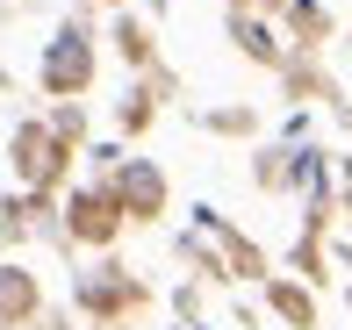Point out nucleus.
<instances>
[{
    "label": "nucleus",
    "mask_w": 352,
    "mask_h": 330,
    "mask_svg": "<svg viewBox=\"0 0 352 330\" xmlns=\"http://www.w3.org/2000/svg\"><path fill=\"white\" fill-rule=\"evenodd\" d=\"M130 201H137V209H151V201H158V180H151V172H144V165L130 172Z\"/></svg>",
    "instance_id": "obj_3"
},
{
    "label": "nucleus",
    "mask_w": 352,
    "mask_h": 330,
    "mask_svg": "<svg viewBox=\"0 0 352 330\" xmlns=\"http://www.w3.org/2000/svg\"><path fill=\"white\" fill-rule=\"evenodd\" d=\"M108 223H116L108 201H79V209H72V230H87V237H108Z\"/></svg>",
    "instance_id": "obj_2"
},
{
    "label": "nucleus",
    "mask_w": 352,
    "mask_h": 330,
    "mask_svg": "<svg viewBox=\"0 0 352 330\" xmlns=\"http://www.w3.org/2000/svg\"><path fill=\"white\" fill-rule=\"evenodd\" d=\"M87 80H94V43H87V29H79V22H65V29H58V43L43 51V86H51V93H79Z\"/></svg>",
    "instance_id": "obj_1"
}]
</instances>
